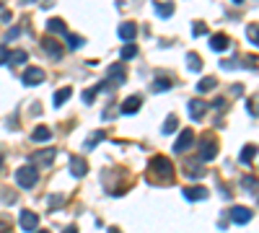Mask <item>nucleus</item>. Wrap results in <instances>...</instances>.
Returning <instances> with one entry per match:
<instances>
[{
  "label": "nucleus",
  "instance_id": "obj_1",
  "mask_svg": "<svg viewBox=\"0 0 259 233\" xmlns=\"http://www.w3.org/2000/svg\"><path fill=\"white\" fill-rule=\"evenodd\" d=\"M148 174H150V179H153V182L158 179V182L169 184L171 179H174V166H171V161H169V158H163V155H156V158L150 161Z\"/></svg>",
  "mask_w": 259,
  "mask_h": 233
},
{
  "label": "nucleus",
  "instance_id": "obj_2",
  "mask_svg": "<svg viewBox=\"0 0 259 233\" xmlns=\"http://www.w3.org/2000/svg\"><path fill=\"white\" fill-rule=\"evenodd\" d=\"M36 182H39V171H36L32 163H29V166H21L16 171V184L21 189H32V186H36Z\"/></svg>",
  "mask_w": 259,
  "mask_h": 233
},
{
  "label": "nucleus",
  "instance_id": "obj_3",
  "mask_svg": "<svg viewBox=\"0 0 259 233\" xmlns=\"http://www.w3.org/2000/svg\"><path fill=\"white\" fill-rule=\"evenodd\" d=\"M218 155V140L212 138V135H205L200 140V158L202 161H212Z\"/></svg>",
  "mask_w": 259,
  "mask_h": 233
},
{
  "label": "nucleus",
  "instance_id": "obj_4",
  "mask_svg": "<svg viewBox=\"0 0 259 233\" xmlns=\"http://www.w3.org/2000/svg\"><path fill=\"white\" fill-rule=\"evenodd\" d=\"M192 145H194V132L192 130H181L179 140L174 142V153H187Z\"/></svg>",
  "mask_w": 259,
  "mask_h": 233
},
{
  "label": "nucleus",
  "instance_id": "obj_5",
  "mask_svg": "<svg viewBox=\"0 0 259 233\" xmlns=\"http://www.w3.org/2000/svg\"><path fill=\"white\" fill-rule=\"evenodd\" d=\"M18 223H21V228L24 231H39V215L36 213H32V210H24V213L18 215Z\"/></svg>",
  "mask_w": 259,
  "mask_h": 233
},
{
  "label": "nucleus",
  "instance_id": "obj_6",
  "mask_svg": "<svg viewBox=\"0 0 259 233\" xmlns=\"http://www.w3.org/2000/svg\"><path fill=\"white\" fill-rule=\"evenodd\" d=\"M21 80H24V86H39V83H44V70L42 67H26Z\"/></svg>",
  "mask_w": 259,
  "mask_h": 233
},
{
  "label": "nucleus",
  "instance_id": "obj_7",
  "mask_svg": "<svg viewBox=\"0 0 259 233\" xmlns=\"http://www.w3.org/2000/svg\"><path fill=\"white\" fill-rule=\"evenodd\" d=\"M70 174L75 179H83L88 174V161L86 158H81V155H75V158H70Z\"/></svg>",
  "mask_w": 259,
  "mask_h": 233
},
{
  "label": "nucleus",
  "instance_id": "obj_8",
  "mask_svg": "<svg viewBox=\"0 0 259 233\" xmlns=\"http://www.w3.org/2000/svg\"><path fill=\"white\" fill-rule=\"evenodd\" d=\"M231 217H233V223L246 225V223L251 220V210H249V207H241V205H236V207H231Z\"/></svg>",
  "mask_w": 259,
  "mask_h": 233
},
{
  "label": "nucleus",
  "instance_id": "obj_9",
  "mask_svg": "<svg viewBox=\"0 0 259 233\" xmlns=\"http://www.w3.org/2000/svg\"><path fill=\"white\" fill-rule=\"evenodd\" d=\"M181 194H184L189 202H197V200H208V194H210V192L205 189V186H187V189L181 192Z\"/></svg>",
  "mask_w": 259,
  "mask_h": 233
},
{
  "label": "nucleus",
  "instance_id": "obj_10",
  "mask_svg": "<svg viewBox=\"0 0 259 233\" xmlns=\"http://www.w3.org/2000/svg\"><path fill=\"white\" fill-rule=\"evenodd\" d=\"M42 47L49 52V57H55V60L63 57V47H60V44L52 39V36H44V39H42Z\"/></svg>",
  "mask_w": 259,
  "mask_h": 233
},
{
  "label": "nucleus",
  "instance_id": "obj_11",
  "mask_svg": "<svg viewBox=\"0 0 259 233\" xmlns=\"http://www.w3.org/2000/svg\"><path fill=\"white\" fill-rule=\"evenodd\" d=\"M135 34H138V24H135V21H125V24L119 26V36L125 42H132Z\"/></svg>",
  "mask_w": 259,
  "mask_h": 233
},
{
  "label": "nucleus",
  "instance_id": "obj_12",
  "mask_svg": "<svg viewBox=\"0 0 259 233\" xmlns=\"http://www.w3.org/2000/svg\"><path fill=\"white\" fill-rule=\"evenodd\" d=\"M140 107H143V99H140V96H130V99L122 104V114H135Z\"/></svg>",
  "mask_w": 259,
  "mask_h": 233
},
{
  "label": "nucleus",
  "instance_id": "obj_13",
  "mask_svg": "<svg viewBox=\"0 0 259 233\" xmlns=\"http://www.w3.org/2000/svg\"><path fill=\"white\" fill-rule=\"evenodd\" d=\"M228 44H231V39H228L226 34H212V39H210V47L215 49V52L228 49Z\"/></svg>",
  "mask_w": 259,
  "mask_h": 233
},
{
  "label": "nucleus",
  "instance_id": "obj_14",
  "mask_svg": "<svg viewBox=\"0 0 259 233\" xmlns=\"http://www.w3.org/2000/svg\"><path fill=\"white\" fill-rule=\"evenodd\" d=\"M49 138H52V130H49L47 124H39V127L32 132V140H34V142H47Z\"/></svg>",
  "mask_w": 259,
  "mask_h": 233
},
{
  "label": "nucleus",
  "instance_id": "obj_15",
  "mask_svg": "<svg viewBox=\"0 0 259 233\" xmlns=\"http://www.w3.org/2000/svg\"><path fill=\"white\" fill-rule=\"evenodd\" d=\"M205 111H208V104H205V101H200V99L189 101V114H192V119H200Z\"/></svg>",
  "mask_w": 259,
  "mask_h": 233
},
{
  "label": "nucleus",
  "instance_id": "obj_16",
  "mask_svg": "<svg viewBox=\"0 0 259 233\" xmlns=\"http://www.w3.org/2000/svg\"><path fill=\"white\" fill-rule=\"evenodd\" d=\"M215 86H218V78H215V75H208V78H202L200 83H197V93H208Z\"/></svg>",
  "mask_w": 259,
  "mask_h": 233
},
{
  "label": "nucleus",
  "instance_id": "obj_17",
  "mask_svg": "<svg viewBox=\"0 0 259 233\" xmlns=\"http://www.w3.org/2000/svg\"><path fill=\"white\" fill-rule=\"evenodd\" d=\"M47 29H49V31H55V34H60V36L67 34V26H65L63 18H49L47 21Z\"/></svg>",
  "mask_w": 259,
  "mask_h": 233
},
{
  "label": "nucleus",
  "instance_id": "obj_18",
  "mask_svg": "<svg viewBox=\"0 0 259 233\" xmlns=\"http://www.w3.org/2000/svg\"><path fill=\"white\" fill-rule=\"evenodd\" d=\"M32 158L39 161V163H44V166H49V163L55 161V148H47V150H42V153H34Z\"/></svg>",
  "mask_w": 259,
  "mask_h": 233
},
{
  "label": "nucleus",
  "instance_id": "obj_19",
  "mask_svg": "<svg viewBox=\"0 0 259 233\" xmlns=\"http://www.w3.org/2000/svg\"><path fill=\"white\" fill-rule=\"evenodd\" d=\"M153 8H156V13H158L161 18H169L171 13H174V3H158V0H156Z\"/></svg>",
  "mask_w": 259,
  "mask_h": 233
},
{
  "label": "nucleus",
  "instance_id": "obj_20",
  "mask_svg": "<svg viewBox=\"0 0 259 233\" xmlns=\"http://www.w3.org/2000/svg\"><path fill=\"white\" fill-rule=\"evenodd\" d=\"M73 96V88L70 86H65V88H60V91L55 93V107H63V104L67 101Z\"/></svg>",
  "mask_w": 259,
  "mask_h": 233
},
{
  "label": "nucleus",
  "instance_id": "obj_21",
  "mask_svg": "<svg viewBox=\"0 0 259 233\" xmlns=\"http://www.w3.org/2000/svg\"><path fill=\"white\" fill-rule=\"evenodd\" d=\"M254 155H257V145H243V150H241V163H251L254 161Z\"/></svg>",
  "mask_w": 259,
  "mask_h": 233
},
{
  "label": "nucleus",
  "instance_id": "obj_22",
  "mask_svg": "<svg viewBox=\"0 0 259 233\" xmlns=\"http://www.w3.org/2000/svg\"><path fill=\"white\" fill-rule=\"evenodd\" d=\"M246 36L251 44H259V24H249L246 26Z\"/></svg>",
  "mask_w": 259,
  "mask_h": 233
},
{
  "label": "nucleus",
  "instance_id": "obj_23",
  "mask_svg": "<svg viewBox=\"0 0 259 233\" xmlns=\"http://www.w3.org/2000/svg\"><path fill=\"white\" fill-rule=\"evenodd\" d=\"M106 138V135L101 132V130H96V132H91V138L86 140V148H94V145H98V142H101Z\"/></svg>",
  "mask_w": 259,
  "mask_h": 233
},
{
  "label": "nucleus",
  "instance_id": "obj_24",
  "mask_svg": "<svg viewBox=\"0 0 259 233\" xmlns=\"http://www.w3.org/2000/svg\"><path fill=\"white\" fill-rule=\"evenodd\" d=\"M246 109L251 117H259V99L257 96H251V99H246Z\"/></svg>",
  "mask_w": 259,
  "mask_h": 233
},
{
  "label": "nucleus",
  "instance_id": "obj_25",
  "mask_svg": "<svg viewBox=\"0 0 259 233\" xmlns=\"http://www.w3.org/2000/svg\"><path fill=\"white\" fill-rule=\"evenodd\" d=\"M177 127H179V119H177V117H169V119L163 122V135H171Z\"/></svg>",
  "mask_w": 259,
  "mask_h": 233
},
{
  "label": "nucleus",
  "instance_id": "obj_26",
  "mask_svg": "<svg viewBox=\"0 0 259 233\" xmlns=\"http://www.w3.org/2000/svg\"><path fill=\"white\" fill-rule=\"evenodd\" d=\"M135 55H138V47H135V44H125V47H122V60H132Z\"/></svg>",
  "mask_w": 259,
  "mask_h": 233
},
{
  "label": "nucleus",
  "instance_id": "obj_27",
  "mask_svg": "<svg viewBox=\"0 0 259 233\" xmlns=\"http://www.w3.org/2000/svg\"><path fill=\"white\" fill-rule=\"evenodd\" d=\"M109 75H112V78L117 75V83H122V80H125V67H122V65H112L109 67Z\"/></svg>",
  "mask_w": 259,
  "mask_h": 233
},
{
  "label": "nucleus",
  "instance_id": "obj_28",
  "mask_svg": "<svg viewBox=\"0 0 259 233\" xmlns=\"http://www.w3.org/2000/svg\"><path fill=\"white\" fill-rule=\"evenodd\" d=\"M241 182H243V186H246L249 192H259V182H257L254 176H243Z\"/></svg>",
  "mask_w": 259,
  "mask_h": 233
},
{
  "label": "nucleus",
  "instance_id": "obj_29",
  "mask_svg": "<svg viewBox=\"0 0 259 233\" xmlns=\"http://www.w3.org/2000/svg\"><path fill=\"white\" fill-rule=\"evenodd\" d=\"M26 60H29V55H26V52H21V49H18V52H13V57L8 60V62H13V65H24Z\"/></svg>",
  "mask_w": 259,
  "mask_h": 233
},
{
  "label": "nucleus",
  "instance_id": "obj_30",
  "mask_svg": "<svg viewBox=\"0 0 259 233\" xmlns=\"http://www.w3.org/2000/svg\"><path fill=\"white\" fill-rule=\"evenodd\" d=\"M187 65H189V70H200V67H202V60L197 57V55H187Z\"/></svg>",
  "mask_w": 259,
  "mask_h": 233
},
{
  "label": "nucleus",
  "instance_id": "obj_31",
  "mask_svg": "<svg viewBox=\"0 0 259 233\" xmlns=\"http://www.w3.org/2000/svg\"><path fill=\"white\" fill-rule=\"evenodd\" d=\"M153 88H156V91H166V88H171V80L169 78H156Z\"/></svg>",
  "mask_w": 259,
  "mask_h": 233
},
{
  "label": "nucleus",
  "instance_id": "obj_32",
  "mask_svg": "<svg viewBox=\"0 0 259 233\" xmlns=\"http://www.w3.org/2000/svg\"><path fill=\"white\" fill-rule=\"evenodd\" d=\"M101 88H104V86H96V88H88V91H86V93H83V101H86V104H91V101H94V96H96L98 91H101Z\"/></svg>",
  "mask_w": 259,
  "mask_h": 233
},
{
  "label": "nucleus",
  "instance_id": "obj_33",
  "mask_svg": "<svg viewBox=\"0 0 259 233\" xmlns=\"http://www.w3.org/2000/svg\"><path fill=\"white\" fill-rule=\"evenodd\" d=\"M194 36H202V34H208V24L205 21H194Z\"/></svg>",
  "mask_w": 259,
  "mask_h": 233
},
{
  "label": "nucleus",
  "instance_id": "obj_34",
  "mask_svg": "<svg viewBox=\"0 0 259 233\" xmlns=\"http://www.w3.org/2000/svg\"><path fill=\"white\" fill-rule=\"evenodd\" d=\"M65 36H67V44H70L73 49H78L81 44H83V39H81V36H73V34H65Z\"/></svg>",
  "mask_w": 259,
  "mask_h": 233
},
{
  "label": "nucleus",
  "instance_id": "obj_35",
  "mask_svg": "<svg viewBox=\"0 0 259 233\" xmlns=\"http://www.w3.org/2000/svg\"><path fill=\"white\" fill-rule=\"evenodd\" d=\"M63 205H65L63 197H49V210H57V207H63Z\"/></svg>",
  "mask_w": 259,
  "mask_h": 233
},
{
  "label": "nucleus",
  "instance_id": "obj_36",
  "mask_svg": "<svg viewBox=\"0 0 259 233\" xmlns=\"http://www.w3.org/2000/svg\"><path fill=\"white\" fill-rule=\"evenodd\" d=\"M8 60H11V52L5 49V47H0V65H5Z\"/></svg>",
  "mask_w": 259,
  "mask_h": 233
},
{
  "label": "nucleus",
  "instance_id": "obj_37",
  "mask_svg": "<svg viewBox=\"0 0 259 233\" xmlns=\"http://www.w3.org/2000/svg\"><path fill=\"white\" fill-rule=\"evenodd\" d=\"M18 26H13V29H8V34H5V39H18Z\"/></svg>",
  "mask_w": 259,
  "mask_h": 233
},
{
  "label": "nucleus",
  "instance_id": "obj_38",
  "mask_svg": "<svg viewBox=\"0 0 259 233\" xmlns=\"http://www.w3.org/2000/svg\"><path fill=\"white\" fill-rule=\"evenodd\" d=\"M11 231V225L5 223V217H0V233H8Z\"/></svg>",
  "mask_w": 259,
  "mask_h": 233
},
{
  "label": "nucleus",
  "instance_id": "obj_39",
  "mask_svg": "<svg viewBox=\"0 0 259 233\" xmlns=\"http://www.w3.org/2000/svg\"><path fill=\"white\" fill-rule=\"evenodd\" d=\"M63 233H78V228H75V225H65Z\"/></svg>",
  "mask_w": 259,
  "mask_h": 233
},
{
  "label": "nucleus",
  "instance_id": "obj_40",
  "mask_svg": "<svg viewBox=\"0 0 259 233\" xmlns=\"http://www.w3.org/2000/svg\"><path fill=\"white\" fill-rule=\"evenodd\" d=\"M29 3H36V0H21V5H29Z\"/></svg>",
  "mask_w": 259,
  "mask_h": 233
},
{
  "label": "nucleus",
  "instance_id": "obj_41",
  "mask_svg": "<svg viewBox=\"0 0 259 233\" xmlns=\"http://www.w3.org/2000/svg\"><path fill=\"white\" fill-rule=\"evenodd\" d=\"M34 233H52V231H34Z\"/></svg>",
  "mask_w": 259,
  "mask_h": 233
},
{
  "label": "nucleus",
  "instance_id": "obj_42",
  "mask_svg": "<svg viewBox=\"0 0 259 233\" xmlns=\"http://www.w3.org/2000/svg\"><path fill=\"white\" fill-rule=\"evenodd\" d=\"M233 3H241V0H233Z\"/></svg>",
  "mask_w": 259,
  "mask_h": 233
},
{
  "label": "nucleus",
  "instance_id": "obj_43",
  "mask_svg": "<svg viewBox=\"0 0 259 233\" xmlns=\"http://www.w3.org/2000/svg\"><path fill=\"white\" fill-rule=\"evenodd\" d=\"M0 166H3V158H0Z\"/></svg>",
  "mask_w": 259,
  "mask_h": 233
}]
</instances>
